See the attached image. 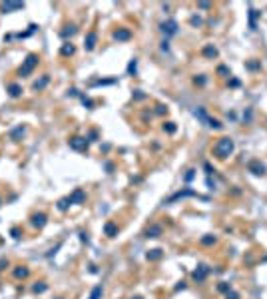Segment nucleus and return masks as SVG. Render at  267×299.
Here are the masks:
<instances>
[{
    "label": "nucleus",
    "instance_id": "ddd939ff",
    "mask_svg": "<svg viewBox=\"0 0 267 299\" xmlns=\"http://www.w3.org/2000/svg\"><path fill=\"white\" fill-rule=\"evenodd\" d=\"M106 233H108L110 237H114V235L118 233V227L114 225V224H106Z\"/></svg>",
    "mask_w": 267,
    "mask_h": 299
},
{
    "label": "nucleus",
    "instance_id": "f3484780",
    "mask_svg": "<svg viewBox=\"0 0 267 299\" xmlns=\"http://www.w3.org/2000/svg\"><path fill=\"white\" fill-rule=\"evenodd\" d=\"M100 297H102V287L98 285V287H94V291H92L90 299H100Z\"/></svg>",
    "mask_w": 267,
    "mask_h": 299
},
{
    "label": "nucleus",
    "instance_id": "9b49d317",
    "mask_svg": "<svg viewBox=\"0 0 267 299\" xmlns=\"http://www.w3.org/2000/svg\"><path fill=\"white\" fill-rule=\"evenodd\" d=\"M160 233H162L160 225H151V227H148V231H146V237H157Z\"/></svg>",
    "mask_w": 267,
    "mask_h": 299
},
{
    "label": "nucleus",
    "instance_id": "b1692460",
    "mask_svg": "<svg viewBox=\"0 0 267 299\" xmlns=\"http://www.w3.org/2000/svg\"><path fill=\"white\" fill-rule=\"evenodd\" d=\"M213 241H215L213 237H203V243H205V245H209V243H213Z\"/></svg>",
    "mask_w": 267,
    "mask_h": 299
},
{
    "label": "nucleus",
    "instance_id": "f03ea898",
    "mask_svg": "<svg viewBox=\"0 0 267 299\" xmlns=\"http://www.w3.org/2000/svg\"><path fill=\"white\" fill-rule=\"evenodd\" d=\"M36 66H38V56H36V54H30V56L26 58L24 66L20 68V76H28V74H30Z\"/></svg>",
    "mask_w": 267,
    "mask_h": 299
},
{
    "label": "nucleus",
    "instance_id": "6e6552de",
    "mask_svg": "<svg viewBox=\"0 0 267 299\" xmlns=\"http://www.w3.org/2000/svg\"><path fill=\"white\" fill-rule=\"evenodd\" d=\"M44 224H46V215L44 214H36L34 217H32V225L34 227H44Z\"/></svg>",
    "mask_w": 267,
    "mask_h": 299
},
{
    "label": "nucleus",
    "instance_id": "a878e982",
    "mask_svg": "<svg viewBox=\"0 0 267 299\" xmlns=\"http://www.w3.org/2000/svg\"><path fill=\"white\" fill-rule=\"evenodd\" d=\"M219 291H229V285H225V283H221V285H219Z\"/></svg>",
    "mask_w": 267,
    "mask_h": 299
},
{
    "label": "nucleus",
    "instance_id": "4be33fe9",
    "mask_svg": "<svg viewBox=\"0 0 267 299\" xmlns=\"http://www.w3.org/2000/svg\"><path fill=\"white\" fill-rule=\"evenodd\" d=\"M68 202H70L68 198H66V199H62V202H60V205H58V208H60V209H66V208H68Z\"/></svg>",
    "mask_w": 267,
    "mask_h": 299
},
{
    "label": "nucleus",
    "instance_id": "39448f33",
    "mask_svg": "<svg viewBox=\"0 0 267 299\" xmlns=\"http://www.w3.org/2000/svg\"><path fill=\"white\" fill-rule=\"evenodd\" d=\"M249 170H251L255 176H265V166L259 164V162H251V164H249Z\"/></svg>",
    "mask_w": 267,
    "mask_h": 299
},
{
    "label": "nucleus",
    "instance_id": "dca6fc26",
    "mask_svg": "<svg viewBox=\"0 0 267 299\" xmlns=\"http://www.w3.org/2000/svg\"><path fill=\"white\" fill-rule=\"evenodd\" d=\"M8 90H10V96H14V98H16V96H20V92H22V90H20V86H16V84H12Z\"/></svg>",
    "mask_w": 267,
    "mask_h": 299
},
{
    "label": "nucleus",
    "instance_id": "20e7f679",
    "mask_svg": "<svg viewBox=\"0 0 267 299\" xmlns=\"http://www.w3.org/2000/svg\"><path fill=\"white\" fill-rule=\"evenodd\" d=\"M68 199H70V204H82V202L86 199V193L82 192V189H76V192H74L72 195H70Z\"/></svg>",
    "mask_w": 267,
    "mask_h": 299
},
{
    "label": "nucleus",
    "instance_id": "1a4fd4ad",
    "mask_svg": "<svg viewBox=\"0 0 267 299\" xmlns=\"http://www.w3.org/2000/svg\"><path fill=\"white\" fill-rule=\"evenodd\" d=\"M86 50H94V46H96V32H90L88 36H86Z\"/></svg>",
    "mask_w": 267,
    "mask_h": 299
},
{
    "label": "nucleus",
    "instance_id": "423d86ee",
    "mask_svg": "<svg viewBox=\"0 0 267 299\" xmlns=\"http://www.w3.org/2000/svg\"><path fill=\"white\" fill-rule=\"evenodd\" d=\"M208 273H209V269L205 267V265H201L199 269H195V271H193V279H195V281H203Z\"/></svg>",
    "mask_w": 267,
    "mask_h": 299
},
{
    "label": "nucleus",
    "instance_id": "0eeeda50",
    "mask_svg": "<svg viewBox=\"0 0 267 299\" xmlns=\"http://www.w3.org/2000/svg\"><path fill=\"white\" fill-rule=\"evenodd\" d=\"M22 6H24L22 2H4L2 4V10H4V12H12V10H20Z\"/></svg>",
    "mask_w": 267,
    "mask_h": 299
},
{
    "label": "nucleus",
    "instance_id": "2eb2a0df",
    "mask_svg": "<svg viewBox=\"0 0 267 299\" xmlns=\"http://www.w3.org/2000/svg\"><path fill=\"white\" fill-rule=\"evenodd\" d=\"M203 54H205V56H209V58H215V56H217V50H215L213 46H208V48L203 50Z\"/></svg>",
    "mask_w": 267,
    "mask_h": 299
},
{
    "label": "nucleus",
    "instance_id": "aec40b11",
    "mask_svg": "<svg viewBox=\"0 0 267 299\" xmlns=\"http://www.w3.org/2000/svg\"><path fill=\"white\" fill-rule=\"evenodd\" d=\"M62 54H66V56H68V54H74V46L72 44H66L62 48Z\"/></svg>",
    "mask_w": 267,
    "mask_h": 299
},
{
    "label": "nucleus",
    "instance_id": "412c9836",
    "mask_svg": "<svg viewBox=\"0 0 267 299\" xmlns=\"http://www.w3.org/2000/svg\"><path fill=\"white\" fill-rule=\"evenodd\" d=\"M225 299H239V295L235 291H227V295H225Z\"/></svg>",
    "mask_w": 267,
    "mask_h": 299
},
{
    "label": "nucleus",
    "instance_id": "4468645a",
    "mask_svg": "<svg viewBox=\"0 0 267 299\" xmlns=\"http://www.w3.org/2000/svg\"><path fill=\"white\" fill-rule=\"evenodd\" d=\"M162 257V249H151L148 253V259H160Z\"/></svg>",
    "mask_w": 267,
    "mask_h": 299
},
{
    "label": "nucleus",
    "instance_id": "bb28decb",
    "mask_svg": "<svg viewBox=\"0 0 267 299\" xmlns=\"http://www.w3.org/2000/svg\"><path fill=\"white\" fill-rule=\"evenodd\" d=\"M136 299H140V297H136Z\"/></svg>",
    "mask_w": 267,
    "mask_h": 299
},
{
    "label": "nucleus",
    "instance_id": "6ab92c4d",
    "mask_svg": "<svg viewBox=\"0 0 267 299\" xmlns=\"http://www.w3.org/2000/svg\"><path fill=\"white\" fill-rule=\"evenodd\" d=\"M14 275H16V277H26V275H28V269H26V267L16 269V271H14Z\"/></svg>",
    "mask_w": 267,
    "mask_h": 299
},
{
    "label": "nucleus",
    "instance_id": "5701e85b",
    "mask_svg": "<svg viewBox=\"0 0 267 299\" xmlns=\"http://www.w3.org/2000/svg\"><path fill=\"white\" fill-rule=\"evenodd\" d=\"M163 130H167V132H176V126H173V124L170 122L167 126H163Z\"/></svg>",
    "mask_w": 267,
    "mask_h": 299
},
{
    "label": "nucleus",
    "instance_id": "393cba45",
    "mask_svg": "<svg viewBox=\"0 0 267 299\" xmlns=\"http://www.w3.org/2000/svg\"><path fill=\"white\" fill-rule=\"evenodd\" d=\"M46 289V285H34V291L38 293V291H44Z\"/></svg>",
    "mask_w": 267,
    "mask_h": 299
},
{
    "label": "nucleus",
    "instance_id": "f257e3e1",
    "mask_svg": "<svg viewBox=\"0 0 267 299\" xmlns=\"http://www.w3.org/2000/svg\"><path fill=\"white\" fill-rule=\"evenodd\" d=\"M233 150H235L233 140L231 138H221V140H217V144L213 146V156L219 157V160H225L227 156L233 154Z\"/></svg>",
    "mask_w": 267,
    "mask_h": 299
},
{
    "label": "nucleus",
    "instance_id": "f8f14e48",
    "mask_svg": "<svg viewBox=\"0 0 267 299\" xmlns=\"http://www.w3.org/2000/svg\"><path fill=\"white\" fill-rule=\"evenodd\" d=\"M114 38H116V40H130V32L128 30H118V32H114Z\"/></svg>",
    "mask_w": 267,
    "mask_h": 299
},
{
    "label": "nucleus",
    "instance_id": "a211bd4d",
    "mask_svg": "<svg viewBox=\"0 0 267 299\" xmlns=\"http://www.w3.org/2000/svg\"><path fill=\"white\" fill-rule=\"evenodd\" d=\"M46 82H48V78L44 76V78L40 80V82H36V84H34V90H40V88H44V86H46Z\"/></svg>",
    "mask_w": 267,
    "mask_h": 299
},
{
    "label": "nucleus",
    "instance_id": "9d476101",
    "mask_svg": "<svg viewBox=\"0 0 267 299\" xmlns=\"http://www.w3.org/2000/svg\"><path fill=\"white\" fill-rule=\"evenodd\" d=\"M70 146H72L74 150H86V140H82V138H74L72 142H70Z\"/></svg>",
    "mask_w": 267,
    "mask_h": 299
},
{
    "label": "nucleus",
    "instance_id": "7ed1b4c3",
    "mask_svg": "<svg viewBox=\"0 0 267 299\" xmlns=\"http://www.w3.org/2000/svg\"><path fill=\"white\" fill-rule=\"evenodd\" d=\"M162 30L166 32L167 36L176 34V32H177V22H176V20H167V22H163V24H162Z\"/></svg>",
    "mask_w": 267,
    "mask_h": 299
}]
</instances>
